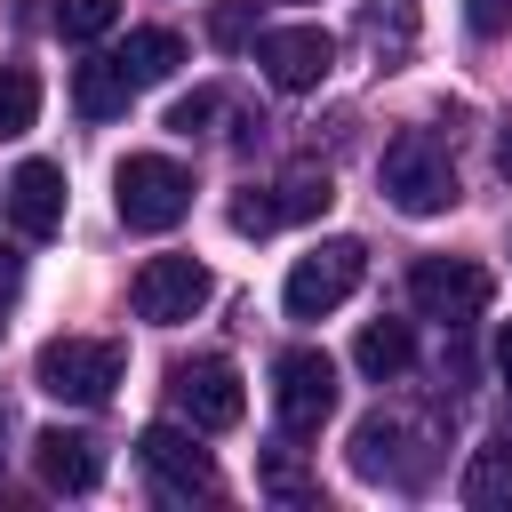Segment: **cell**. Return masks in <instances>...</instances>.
<instances>
[{
	"label": "cell",
	"mask_w": 512,
	"mask_h": 512,
	"mask_svg": "<svg viewBox=\"0 0 512 512\" xmlns=\"http://www.w3.org/2000/svg\"><path fill=\"white\" fill-rule=\"evenodd\" d=\"M440 464V424L432 416H400V408H376L352 424V472L376 480V488H424Z\"/></svg>",
	"instance_id": "1"
},
{
	"label": "cell",
	"mask_w": 512,
	"mask_h": 512,
	"mask_svg": "<svg viewBox=\"0 0 512 512\" xmlns=\"http://www.w3.org/2000/svg\"><path fill=\"white\" fill-rule=\"evenodd\" d=\"M376 184H384V200H392L400 216H448V208H456V160H448V144H440L432 128L392 136L384 160H376Z\"/></svg>",
	"instance_id": "2"
},
{
	"label": "cell",
	"mask_w": 512,
	"mask_h": 512,
	"mask_svg": "<svg viewBox=\"0 0 512 512\" xmlns=\"http://www.w3.org/2000/svg\"><path fill=\"white\" fill-rule=\"evenodd\" d=\"M112 208L128 232H168L192 216V168L168 160V152H128L120 176H112Z\"/></svg>",
	"instance_id": "3"
},
{
	"label": "cell",
	"mask_w": 512,
	"mask_h": 512,
	"mask_svg": "<svg viewBox=\"0 0 512 512\" xmlns=\"http://www.w3.org/2000/svg\"><path fill=\"white\" fill-rule=\"evenodd\" d=\"M120 368L128 360H120L112 336H48L40 360H32V384L48 400H64V408H104L112 384H120Z\"/></svg>",
	"instance_id": "4"
},
{
	"label": "cell",
	"mask_w": 512,
	"mask_h": 512,
	"mask_svg": "<svg viewBox=\"0 0 512 512\" xmlns=\"http://www.w3.org/2000/svg\"><path fill=\"white\" fill-rule=\"evenodd\" d=\"M272 408H280V432L288 440H312L328 416H336V360L320 344H296L272 360Z\"/></svg>",
	"instance_id": "5"
},
{
	"label": "cell",
	"mask_w": 512,
	"mask_h": 512,
	"mask_svg": "<svg viewBox=\"0 0 512 512\" xmlns=\"http://www.w3.org/2000/svg\"><path fill=\"white\" fill-rule=\"evenodd\" d=\"M360 272H368V248H360V240H320V248L296 256L288 280H280L288 320H320V312H336V304L360 288Z\"/></svg>",
	"instance_id": "6"
},
{
	"label": "cell",
	"mask_w": 512,
	"mask_h": 512,
	"mask_svg": "<svg viewBox=\"0 0 512 512\" xmlns=\"http://www.w3.org/2000/svg\"><path fill=\"white\" fill-rule=\"evenodd\" d=\"M168 400H176V416H184L192 432H232L240 408H248L240 368H232L224 352H192V360H176V368H168Z\"/></svg>",
	"instance_id": "7"
},
{
	"label": "cell",
	"mask_w": 512,
	"mask_h": 512,
	"mask_svg": "<svg viewBox=\"0 0 512 512\" xmlns=\"http://www.w3.org/2000/svg\"><path fill=\"white\" fill-rule=\"evenodd\" d=\"M488 296H496V280H488L472 256H424V264L408 272V304H416L424 320H440V328H472V320L488 312Z\"/></svg>",
	"instance_id": "8"
},
{
	"label": "cell",
	"mask_w": 512,
	"mask_h": 512,
	"mask_svg": "<svg viewBox=\"0 0 512 512\" xmlns=\"http://www.w3.org/2000/svg\"><path fill=\"white\" fill-rule=\"evenodd\" d=\"M328 200H336L328 168H288L280 184H248V192L232 200V232H240V240H264V232H280V224L320 216Z\"/></svg>",
	"instance_id": "9"
},
{
	"label": "cell",
	"mask_w": 512,
	"mask_h": 512,
	"mask_svg": "<svg viewBox=\"0 0 512 512\" xmlns=\"http://www.w3.org/2000/svg\"><path fill=\"white\" fill-rule=\"evenodd\" d=\"M208 296H216V280H208L200 256H144L136 280H128V304H136V320H152V328L192 320Z\"/></svg>",
	"instance_id": "10"
},
{
	"label": "cell",
	"mask_w": 512,
	"mask_h": 512,
	"mask_svg": "<svg viewBox=\"0 0 512 512\" xmlns=\"http://www.w3.org/2000/svg\"><path fill=\"white\" fill-rule=\"evenodd\" d=\"M136 464L152 472V488H160L168 504L216 496V464H208V448H200L184 424H144V432H136Z\"/></svg>",
	"instance_id": "11"
},
{
	"label": "cell",
	"mask_w": 512,
	"mask_h": 512,
	"mask_svg": "<svg viewBox=\"0 0 512 512\" xmlns=\"http://www.w3.org/2000/svg\"><path fill=\"white\" fill-rule=\"evenodd\" d=\"M256 64H264L272 88L304 96V88H320L336 72V40L320 24H272V32H256Z\"/></svg>",
	"instance_id": "12"
},
{
	"label": "cell",
	"mask_w": 512,
	"mask_h": 512,
	"mask_svg": "<svg viewBox=\"0 0 512 512\" xmlns=\"http://www.w3.org/2000/svg\"><path fill=\"white\" fill-rule=\"evenodd\" d=\"M64 168L56 160H24L16 176H8V216H16V232L24 240H48V232H64Z\"/></svg>",
	"instance_id": "13"
},
{
	"label": "cell",
	"mask_w": 512,
	"mask_h": 512,
	"mask_svg": "<svg viewBox=\"0 0 512 512\" xmlns=\"http://www.w3.org/2000/svg\"><path fill=\"white\" fill-rule=\"evenodd\" d=\"M32 464H40V480H48L56 496H88V488L104 480V448H96L88 432H64V424H48V432L32 440Z\"/></svg>",
	"instance_id": "14"
},
{
	"label": "cell",
	"mask_w": 512,
	"mask_h": 512,
	"mask_svg": "<svg viewBox=\"0 0 512 512\" xmlns=\"http://www.w3.org/2000/svg\"><path fill=\"white\" fill-rule=\"evenodd\" d=\"M128 96H136V80L120 72V56H88V64L72 72V104H80V120H120Z\"/></svg>",
	"instance_id": "15"
},
{
	"label": "cell",
	"mask_w": 512,
	"mask_h": 512,
	"mask_svg": "<svg viewBox=\"0 0 512 512\" xmlns=\"http://www.w3.org/2000/svg\"><path fill=\"white\" fill-rule=\"evenodd\" d=\"M360 40L376 64H408L416 48V0H360Z\"/></svg>",
	"instance_id": "16"
},
{
	"label": "cell",
	"mask_w": 512,
	"mask_h": 512,
	"mask_svg": "<svg viewBox=\"0 0 512 512\" xmlns=\"http://www.w3.org/2000/svg\"><path fill=\"white\" fill-rule=\"evenodd\" d=\"M352 360H360V376H376V384L408 376V360H416L408 320H368V328H360V344H352Z\"/></svg>",
	"instance_id": "17"
},
{
	"label": "cell",
	"mask_w": 512,
	"mask_h": 512,
	"mask_svg": "<svg viewBox=\"0 0 512 512\" xmlns=\"http://www.w3.org/2000/svg\"><path fill=\"white\" fill-rule=\"evenodd\" d=\"M464 504H472V512H512V440L472 448V464H464Z\"/></svg>",
	"instance_id": "18"
},
{
	"label": "cell",
	"mask_w": 512,
	"mask_h": 512,
	"mask_svg": "<svg viewBox=\"0 0 512 512\" xmlns=\"http://www.w3.org/2000/svg\"><path fill=\"white\" fill-rule=\"evenodd\" d=\"M176 64H184V40H176L168 24H144V32L120 40V72H128L136 88H144V80H168Z\"/></svg>",
	"instance_id": "19"
},
{
	"label": "cell",
	"mask_w": 512,
	"mask_h": 512,
	"mask_svg": "<svg viewBox=\"0 0 512 512\" xmlns=\"http://www.w3.org/2000/svg\"><path fill=\"white\" fill-rule=\"evenodd\" d=\"M32 120H40V80H32L24 64H0V144L24 136Z\"/></svg>",
	"instance_id": "20"
},
{
	"label": "cell",
	"mask_w": 512,
	"mask_h": 512,
	"mask_svg": "<svg viewBox=\"0 0 512 512\" xmlns=\"http://www.w3.org/2000/svg\"><path fill=\"white\" fill-rule=\"evenodd\" d=\"M120 24V0H56V32L64 40H104Z\"/></svg>",
	"instance_id": "21"
},
{
	"label": "cell",
	"mask_w": 512,
	"mask_h": 512,
	"mask_svg": "<svg viewBox=\"0 0 512 512\" xmlns=\"http://www.w3.org/2000/svg\"><path fill=\"white\" fill-rule=\"evenodd\" d=\"M216 112H224V88H192V96H176V104H168V128H176V136H200Z\"/></svg>",
	"instance_id": "22"
},
{
	"label": "cell",
	"mask_w": 512,
	"mask_h": 512,
	"mask_svg": "<svg viewBox=\"0 0 512 512\" xmlns=\"http://www.w3.org/2000/svg\"><path fill=\"white\" fill-rule=\"evenodd\" d=\"M464 24L480 40H496V32H512V0H464Z\"/></svg>",
	"instance_id": "23"
},
{
	"label": "cell",
	"mask_w": 512,
	"mask_h": 512,
	"mask_svg": "<svg viewBox=\"0 0 512 512\" xmlns=\"http://www.w3.org/2000/svg\"><path fill=\"white\" fill-rule=\"evenodd\" d=\"M264 488H272V496H304V480H296V464H288V456H272V464H264Z\"/></svg>",
	"instance_id": "24"
},
{
	"label": "cell",
	"mask_w": 512,
	"mask_h": 512,
	"mask_svg": "<svg viewBox=\"0 0 512 512\" xmlns=\"http://www.w3.org/2000/svg\"><path fill=\"white\" fill-rule=\"evenodd\" d=\"M16 288H24V264H16L8 248H0V296H16Z\"/></svg>",
	"instance_id": "25"
},
{
	"label": "cell",
	"mask_w": 512,
	"mask_h": 512,
	"mask_svg": "<svg viewBox=\"0 0 512 512\" xmlns=\"http://www.w3.org/2000/svg\"><path fill=\"white\" fill-rule=\"evenodd\" d=\"M496 376L512 384V320H504V336H496Z\"/></svg>",
	"instance_id": "26"
},
{
	"label": "cell",
	"mask_w": 512,
	"mask_h": 512,
	"mask_svg": "<svg viewBox=\"0 0 512 512\" xmlns=\"http://www.w3.org/2000/svg\"><path fill=\"white\" fill-rule=\"evenodd\" d=\"M496 176L512 184V128H504V144H496Z\"/></svg>",
	"instance_id": "27"
},
{
	"label": "cell",
	"mask_w": 512,
	"mask_h": 512,
	"mask_svg": "<svg viewBox=\"0 0 512 512\" xmlns=\"http://www.w3.org/2000/svg\"><path fill=\"white\" fill-rule=\"evenodd\" d=\"M0 440H8V408H0ZM0 456H8V448H0Z\"/></svg>",
	"instance_id": "28"
},
{
	"label": "cell",
	"mask_w": 512,
	"mask_h": 512,
	"mask_svg": "<svg viewBox=\"0 0 512 512\" xmlns=\"http://www.w3.org/2000/svg\"><path fill=\"white\" fill-rule=\"evenodd\" d=\"M0 328H8V320H0Z\"/></svg>",
	"instance_id": "29"
}]
</instances>
